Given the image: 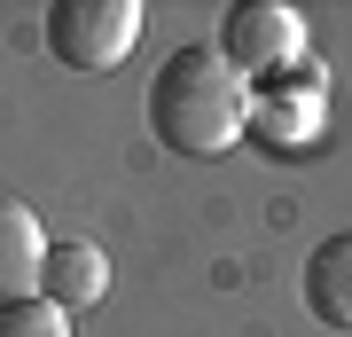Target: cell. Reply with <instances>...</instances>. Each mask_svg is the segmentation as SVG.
Here are the masks:
<instances>
[{
  "instance_id": "6",
  "label": "cell",
  "mask_w": 352,
  "mask_h": 337,
  "mask_svg": "<svg viewBox=\"0 0 352 337\" xmlns=\"http://www.w3.org/2000/svg\"><path fill=\"white\" fill-rule=\"evenodd\" d=\"M298 290H305V314H314L321 329L352 337V227L305 251V275H298Z\"/></svg>"
},
{
  "instance_id": "5",
  "label": "cell",
  "mask_w": 352,
  "mask_h": 337,
  "mask_svg": "<svg viewBox=\"0 0 352 337\" xmlns=\"http://www.w3.org/2000/svg\"><path fill=\"white\" fill-rule=\"evenodd\" d=\"M39 275H47V227L24 196H0V306L39 298Z\"/></svg>"
},
{
  "instance_id": "3",
  "label": "cell",
  "mask_w": 352,
  "mask_h": 337,
  "mask_svg": "<svg viewBox=\"0 0 352 337\" xmlns=\"http://www.w3.org/2000/svg\"><path fill=\"white\" fill-rule=\"evenodd\" d=\"M141 39V0H55L47 8V48L71 71H118Z\"/></svg>"
},
{
  "instance_id": "2",
  "label": "cell",
  "mask_w": 352,
  "mask_h": 337,
  "mask_svg": "<svg viewBox=\"0 0 352 337\" xmlns=\"http://www.w3.org/2000/svg\"><path fill=\"white\" fill-rule=\"evenodd\" d=\"M212 48L235 63L243 79H289L305 63V16L289 0H235L219 16V39Z\"/></svg>"
},
{
  "instance_id": "4",
  "label": "cell",
  "mask_w": 352,
  "mask_h": 337,
  "mask_svg": "<svg viewBox=\"0 0 352 337\" xmlns=\"http://www.w3.org/2000/svg\"><path fill=\"white\" fill-rule=\"evenodd\" d=\"M321 118H329V102H321V79L314 71H305V79L289 71V79H274V87H251V141H266V150L314 141Z\"/></svg>"
},
{
  "instance_id": "8",
  "label": "cell",
  "mask_w": 352,
  "mask_h": 337,
  "mask_svg": "<svg viewBox=\"0 0 352 337\" xmlns=\"http://www.w3.org/2000/svg\"><path fill=\"white\" fill-rule=\"evenodd\" d=\"M0 337H71V314L55 298H8L0 306Z\"/></svg>"
},
{
  "instance_id": "7",
  "label": "cell",
  "mask_w": 352,
  "mask_h": 337,
  "mask_svg": "<svg viewBox=\"0 0 352 337\" xmlns=\"http://www.w3.org/2000/svg\"><path fill=\"white\" fill-rule=\"evenodd\" d=\"M102 290H110V259H102V243H78V236L47 243V275H39V298H55L63 314H78V306H102Z\"/></svg>"
},
{
  "instance_id": "1",
  "label": "cell",
  "mask_w": 352,
  "mask_h": 337,
  "mask_svg": "<svg viewBox=\"0 0 352 337\" xmlns=\"http://www.w3.org/2000/svg\"><path fill=\"white\" fill-rule=\"evenodd\" d=\"M149 134L173 157H227L251 141V79L219 48H180L149 79Z\"/></svg>"
}]
</instances>
